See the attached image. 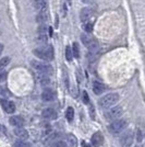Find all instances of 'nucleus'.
Masks as SVG:
<instances>
[{"label":"nucleus","instance_id":"1","mask_svg":"<svg viewBox=\"0 0 145 147\" xmlns=\"http://www.w3.org/2000/svg\"><path fill=\"white\" fill-rule=\"evenodd\" d=\"M33 53L43 61H53L55 56V51L53 46H42V47H38V49H34Z\"/></svg>","mask_w":145,"mask_h":147},{"label":"nucleus","instance_id":"2","mask_svg":"<svg viewBox=\"0 0 145 147\" xmlns=\"http://www.w3.org/2000/svg\"><path fill=\"white\" fill-rule=\"evenodd\" d=\"M118 101H119V94L116 92H112V93H108V94L104 96L103 98L99 99L98 104L103 109H109V108H112Z\"/></svg>","mask_w":145,"mask_h":147},{"label":"nucleus","instance_id":"3","mask_svg":"<svg viewBox=\"0 0 145 147\" xmlns=\"http://www.w3.org/2000/svg\"><path fill=\"white\" fill-rule=\"evenodd\" d=\"M31 65L32 67L34 68L36 71H38L39 74L43 75H51L53 74V67L48 65L47 63H44V61H31Z\"/></svg>","mask_w":145,"mask_h":147},{"label":"nucleus","instance_id":"4","mask_svg":"<svg viewBox=\"0 0 145 147\" xmlns=\"http://www.w3.org/2000/svg\"><path fill=\"white\" fill-rule=\"evenodd\" d=\"M127 125H128V122H127V120H124V119L115 120V121L108 126L109 132L112 133V134H118V133H120V132H122L123 129H126Z\"/></svg>","mask_w":145,"mask_h":147},{"label":"nucleus","instance_id":"5","mask_svg":"<svg viewBox=\"0 0 145 147\" xmlns=\"http://www.w3.org/2000/svg\"><path fill=\"white\" fill-rule=\"evenodd\" d=\"M122 114V108L121 107H112L109 111H107L106 113V117L109 120H116V119H119Z\"/></svg>","mask_w":145,"mask_h":147},{"label":"nucleus","instance_id":"6","mask_svg":"<svg viewBox=\"0 0 145 147\" xmlns=\"http://www.w3.org/2000/svg\"><path fill=\"white\" fill-rule=\"evenodd\" d=\"M133 137H134V135H133L132 131H128L127 133H124V134L122 135V137H121L120 140L121 145L123 147L131 146L133 143Z\"/></svg>","mask_w":145,"mask_h":147},{"label":"nucleus","instance_id":"7","mask_svg":"<svg viewBox=\"0 0 145 147\" xmlns=\"http://www.w3.org/2000/svg\"><path fill=\"white\" fill-rule=\"evenodd\" d=\"M93 16V11L90 8H83L80 12V20L83 22V23H87V21H90V19L92 18Z\"/></svg>","mask_w":145,"mask_h":147},{"label":"nucleus","instance_id":"8","mask_svg":"<svg viewBox=\"0 0 145 147\" xmlns=\"http://www.w3.org/2000/svg\"><path fill=\"white\" fill-rule=\"evenodd\" d=\"M0 103L2 109L6 111L7 113H13L15 111V104L13 103L12 101H8V100H0Z\"/></svg>","mask_w":145,"mask_h":147},{"label":"nucleus","instance_id":"9","mask_svg":"<svg viewBox=\"0 0 145 147\" xmlns=\"http://www.w3.org/2000/svg\"><path fill=\"white\" fill-rule=\"evenodd\" d=\"M13 133L15 134V136L18 137L20 141H26L29 138V132L25 129H23V127H17V129H14Z\"/></svg>","mask_w":145,"mask_h":147},{"label":"nucleus","instance_id":"10","mask_svg":"<svg viewBox=\"0 0 145 147\" xmlns=\"http://www.w3.org/2000/svg\"><path fill=\"white\" fill-rule=\"evenodd\" d=\"M42 99H43V101H45V102L54 101L55 99H56V93H55L51 89H46V90L43 91Z\"/></svg>","mask_w":145,"mask_h":147},{"label":"nucleus","instance_id":"11","mask_svg":"<svg viewBox=\"0 0 145 147\" xmlns=\"http://www.w3.org/2000/svg\"><path fill=\"white\" fill-rule=\"evenodd\" d=\"M42 117L46 120H56L57 119V113L54 109L51 108H47L45 110H43L42 112Z\"/></svg>","mask_w":145,"mask_h":147},{"label":"nucleus","instance_id":"12","mask_svg":"<svg viewBox=\"0 0 145 147\" xmlns=\"http://www.w3.org/2000/svg\"><path fill=\"white\" fill-rule=\"evenodd\" d=\"M33 6L39 12L47 11V1L46 0H34Z\"/></svg>","mask_w":145,"mask_h":147},{"label":"nucleus","instance_id":"13","mask_svg":"<svg viewBox=\"0 0 145 147\" xmlns=\"http://www.w3.org/2000/svg\"><path fill=\"white\" fill-rule=\"evenodd\" d=\"M103 142H104V138L100 132H96V133L93 134V136H92V144L95 147H99L103 144Z\"/></svg>","mask_w":145,"mask_h":147},{"label":"nucleus","instance_id":"14","mask_svg":"<svg viewBox=\"0 0 145 147\" xmlns=\"http://www.w3.org/2000/svg\"><path fill=\"white\" fill-rule=\"evenodd\" d=\"M10 124L13 125L14 127H22L23 124H24V120H23L21 117L14 115V117H10Z\"/></svg>","mask_w":145,"mask_h":147},{"label":"nucleus","instance_id":"15","mask_svg":"<svg viewBox=\"0 0 145 147\" xmlns=\"http://www.w3.org/2000/svg\"><path fill=\"white\" fill-rule=\"evenodd\" d=\"M87 49L91 52V54H96L97 52L99 51V44H98V42H97L95 38H93L91 42H90V44L87 45Z\"/></svg>","mask_w":145,"mask_h":147},{"label":"nucleus","instance_id":"16","mask_svg":"<svg viewBox=\"0 0 145 147\" xmlns=\"http://www.w3.org/2000/svg\"><path fill=\"white\" fill-rule=\"evenodd\" d=\"M48 19H49L48 12H47V11H43V12H39L38 14H37L36 21L38 22V23H42V24L44 25L47 21H48Z\"/></svg>","mask_w":145,"mask_h":147},{"label":"nucleus","instance_id":"17","mask_svg":"<svg viewBox=\"0 0 145 147\" xmlns=\"http://www.w3.org/2000/svg\"><path fill=\"white\" fill-rule=\"evenodd\" d=\"M105 90V86H104L102 82H98V81H95L93 84V91L95 94H102Z\"/></svg>","mask_w":145,"mask_h":147},{"label":"nucleus","instance_id":"18","mask_svg":"<svg viewBox=\"0 0 145 147\" xmlns=\"http://www.w3.org/2000/svg\"><path fill=\"white\" fill-rule=\"evenodd\" d=\"M37 80L39 81V84L42 86H46V85L49 84V78L47 75H43V74L38 73V75H37Z\"/></svg>","mask_w":145,"mask_h":147},{"label":"nucleus","instance_id":"19","mask_svg":"<svg viewBox=\"0 0 145 147\" xmlns=\"http://www.w3.org/2000/svg\"><path fill=\"white\" fill-rule=\"evenodd\" d=\"M68 143L70 147H78V138L73 134L68 135Z\"/></svg>","mask_w":145,"mask_h":147},{"label":"nucleus","instance_id":"20","mask_svg":"<svg viewBox=\"0 0 145 147\" xmlns=\"http://www.w3.org/2000/svg\"><path fill=\"white\" fill-rule=\"evenodd\" d=\"M66 117L69 122H72L73 117H74V110H73L72 107H69L66 111Z\"/></svg>","mask_w":145,"mask_h":147},{"label":"nucleus","instance_id":"21","mask_svg":"<svg viewBox=\"0 0 145 147\" xmlns=\"http://www.w3.org/2000/svg\"><path fill=\"white\" fill-rule=\"evenodd\" d=\"M9 63H10V58H9V57H3V58H1V59H0V71L3 70V69L8 66Z\"/></svg>","mask_w":145,"mask_h":147},{"label":"nucleus","instance_id":"22","mask_svg":"<svg viewBox=\"0 0 145 147\" xmlns=\"http://www.w3.org/2000/svg\"><path fill=\"white\" fill-rule=\"evenodd\" d=\"M72 53H73V57H75V58H79L80 57V49H79V45L78 43H73V46H72Z\"/></svg>","mask_w":145,"mask_h":147},{"label":"nucleus","instance_id":"23","mask_svg":"<svg viewBox=\"0 0 145 147\" xmlns=\"http://www.w3.org/2000/svg\"><path fill=\"white\" fill-rule=\"evenodd\" d=\"M81 40H82L83 44L87 46V45L90 44V42H91L92 40H93V37L90 36V35H87V34H82V35H81Z\"/></svg>","mask_w":145,"mask_h":147},{"label":"nucleus","instance_id":"24","mask_svg":"<svg viewBox=\"0 0 145 147\" xmlns=\"http://www.w3.org/2000/svg\"><path fill=\"white\" fill-rule=\"evenodd\" d=\"M66 58L68 61H71L73 58V53H72V49L70 46H67L66 49Z\"/></svg>","mask_w":145,"mask_h":147},{"label":"nucleus","instance_id":"25","mask_svg":"<svg viewBox=\"0 0 145 147\" xmlns=\"http://www.w3.org/2000/svg\"><path fill=\"white\" fill-rule=\"evenodd\" d=\"M15 147H30V144H27L25 141H17L14 144Z\"/></svg>","mask_w":145,"mask_h":147},{"label":"nucleus","instance_id":"26","mask_svg":"<svg viewBox=\"0 0 145 147\" xmlns=\"http://www.w3.org/2000/svg\"><path fill=\"white\" fill-rule=\"evenodd\" d=\"M143 138H144V134H143L142 129H139L138 131H136V141L142 142V141H143Z\"/></svg>","mask_w":145,"mask_h":147},{"label":"nucleus","instance_id":"27","mask_svg":"<svg viewBox=\"0 0 145 147\" xmlns=\"http://www.w3.org/2000/svg\"><path fill=\"white\" fill-rule=\"evenodd\" d=\"M39 43H46L47 42V36H46V34H39L38 35V40H37Z\"/></svg>","mask_w":145,"mask_h":147},{"label":"nucleus","instance_id":"28","mask_svg":"<svg viewBox=\"0 0 145 147\" xmlns=\"http://www.w3.org/2000/svg\"><path fill=\"white\" fill-rule=\"evenodd\" d=\"M7 76H8V73L5 71V70H1V71H0V82L5 81V80L7 79Z\"/></svg>","mask_w":145,"mask_h":147},{"label":"nucleus","instance_id":"29","mask_svg":"<svg viewBox=\"0 0 145 147\" xmlns=\"http://www.w3.org/2000/svg\"><path fill=\"white\" fill-rule=\"evenodd\" d=\"M84 29H85V31L88 32V33L92 32V30H93V23H88V22H87V23L84 25Z\"/></svg>","mask_w":145,"mask_h":147},{"label":"nucleus","instance_id":"30","mask_svg":"<svg viewBox=\"0 0 145 147\" xmlns=\"http://www.w3.org/2000/svg\"><path fill=\"white\" fill-rule=\"evenodd\" d=\"M83 102H84L85 104L90 103V98H88V94H87L86 91L83 92Z\"/></svg>","mask_w":145,"mask_h":147},{"label":"nucleus","instance_id":"31","mask_svg":"<svg viewBox=\"0 0 145 147\" xmlns=\"http://www.w3.org/2000/svg\"><path fill=\"white\" fill-rule=\"evenodd\" d=\"M53 147H66V144L62 143V142H58V143H56Z\"/></svg>","mask_w":145,"mask_h":147},{"label":"nucleus","instance_id":"32","mask_svg":"<svg viewBox=\"0 0 145 147\" xmlns=\"http://www.w3.org/2000/svg\"><path fill=\"white\" fill-rule=\"evenodd\" d=\"M90 114H91L92 119H95V113H94V108L93 107H90Z\"/></svg>","mask_w":145,"mask_h":147},{"label":"nucleus","instance_id":"33","mask_svg":"<svg viewBox=\"0 0 145 147\" xmlns=\"http://www.w3.org/2000/svg\"><path fill=\"white\" fill-rule=\"evenodd\" d=\"M0 94H2V96H7V94H8V92H7L6 89H3L1 86H0Z\"/></svg>","mask_w":145,"mask_h":147},{"label":"nucleus","instance_id":"34","mask_svg":"<svg viewBox=\"0 0 145 147\" xmlns=\"http://www.w3.org/2000/svg\"><path fill=\"white\" fill-rule=\"evenodd\" d=\"M83 3H85V5H92L93 2H94V0H81Z\"/></svg>","mask_w":145,"mask_h":147},{"label":"nucleus","instance_id":"35","mask_svg":"<svg viewBox=\"0 0 145 147\" xmlns=\"http://www.w3.org/2000/svg\"><path fill=\"white\" fill-rule=\"evenodd\" d=\"M2 51H3V45H2V44H0V55H1Z\"/></svg>","mask_w":145,"mask_h":147},{"label":"nucleus","instance_id":"36","mask_svg":"<svg viewBox=\"0 0 145 147\" xmlns=\"http://www.w3.org/2000/svg\"><path fill=\"white\" fill-rule=\"evenodd\" d=\"M49 34L53 35V29H51V28H49Z\"/></svg>","mask_w":145,"mask_h":147},{"label":"nucleus","instance_id":"37","mask_svg":"<svg viewBox=\"0 0 145 147\" xmlns=\"http://www.w3.org/2000/svg\"><path fill=\"white\" fill-rule=\"evenodd\" d=\"M135 147H141V146H140V145H138V146H135Z\"/></svg>","mask_w":145,"mask_h":147},{"label":"nucleus","instance_id":"38","mask_svg":"<svg viewBox=\"0 0 145 147\" xmlns=\"http://www.w3.org/2000/svg\"><path fill=\"white\" fill-rule=\"evenodd\" d=\"M50 147H53V146H50Z\"/></svg>","mask_w":145,"mask_h":147}]
</instances>
